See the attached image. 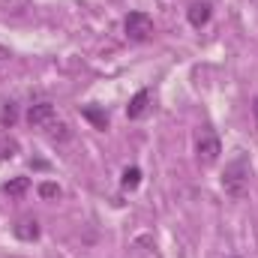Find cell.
<instances>
[{
    "label": "cell",
    "mask_w": 258,
    "mask_h": 258,
    "mask_svg": "<svg viewBox=\"0 0 258 258\" xmlns=\"http://www.w3.org/2000/svg\"><path fill=\"white\" fill-rule=\"evenodd\" d=\"M246 186H249V162L243 153H237L225 171H222V189L231 195V198H243L246 195Z\"/></svg>",
    "instance_id": "1"
},
{
    "label": "cell",
    "mask_w": 258,
    "mask_h": 258,
    "mask_svg": "<svg viewBox=\"0 0 258 258\" xmlns=\"http://www.w3.org/2000/svg\"><path fill=\"white\" fill-rule=\"evenodd\" d=\"M195 153H198V162L201 165H213L222 153V141L213 129H201L198 132V141H195Z\"/></svg>",
    "instance_id": "2"
},
{
    "label": "cell",
    "mask_w": 258,
    "mask_h": 258,
    "mask_svg": "<svg viewBox=\"0 0 258 258\" xmlns=\"http://www.w3.org/2000/svg\"><path fill=\"white\" fill-rule=\"evenodd\" d=\"M123 30H126V39H132V42H147L153 36V18L147 12H129L123 21Z\"/></svg>",
    "instance_id": "3"
},
{
    "label": "cell",
    "mask_w": 258,
    "mask_h": 258,
    "mask_svg": "<svg viewBox=\"0 0 258 258\" xmlns=\"http://www.w3.org/2000/svg\"><path fill=\"white\" fill-rule=\"evenodd\" d=\"M27 123L33 129H51L57 123L54 105H51V102H36V105H30V108H27Z\"/></svg>",
    "instance_id": "4"
},
{
    "label": "cell",
    "mask_w": 258,
    "mask_h": 258,
    "mask_svg": "<svg viewBox=\"0 0 258 258\" xmlns=\"http://www.w3.org/2000/svg\"><path fill=\"white\" fill-rule=\"evenodd\" d=\"M12 234H15L18 240H24V243H33V240L39 237V222H36L33 216H21V219L12 225Z\"/></svg>",
    "instance_id": "5"
},
{
    "label": "cell",
    "mask_w": 258,
    "mask_h": 258,
    "mask_svg": "<svg viewBox=\"0 0 258 258\" xmlns=\"http://www.w3.org/2000/svg\"><path fill=\"white\" fill-rule=\"evenodd\" d=\"M150 111V90H138L126 105V117L129 120H141L144 114Z\"/></svg>",
    "instance_id": "6"
},
{
    "label": "cell",
    "mask_w": 258,
    "mask_h": 258,
    "mask_svg": "<svg viewBox=\"0 0 258 258\" xmlns=\"http://www.w3.org/2000/svg\"><path fill=\"white\" fill-rule=\"evenodd\" d=\"M210 15H213V9H210V3H192L189 9H186V18H189V24L192 27H204L207 21H210Z\"/></svg>",
    "instance_id": "7"
},
{
    "label": "cell",
    "mask_w": 258,
    "mask_h": 258,
    "mask_svg": "<svg viewBox=\"0 0 258 258\" xmlns=\"http://www.w3.org/2000/svg\"><path fill=\"white\" fill-rule=\"evenodd\" d=\"M27 189H30V180L27 177H12V180L3 183V192L9 195V198H21Z\"/></svg>",
    "instance_id": "8"
},
{
    "label": "cell",
    "mask_w": 258,
    "mask_h": 258,
    "mask_svg": "<svg viewBox=\"0 0 258 258\" xmlns=\"http://www.w3.org/2000/svg\"><path fill=\"white\" fill-rule=\"evenodd\" d=\"M18 120V105L15 102H3L0 105V126H15Z\"/></svg>",
    "instance_id": "9"
},
{
    "label": "cell",
    "mask_w": 258,
    "mask_h": 258,
    "mask_svg": "<svg viewBox=\"0 0 258 258\" xmlns=\"http://www.w3.org/2000/svg\"><path fill=\"white\" fill-rule=\"evenodd\" d=\"M15 153H18V141L9 138V135H3L0 138V159H12Z\"/></svg>",
    "instance_id": "10"
},
{
    "label": "cell",
    "mask_w": 258,
    "mask_h": 258,
    "mask_svg": "<svg viewBox=\"0 0 258 258\" xmlns=\"http://www.w3.org/2000/svg\"><path fill=\"white\" fill-rule=\"evenodd\" d=\"M120 183H123V189H138V183H141V168H135V165H132V168H126Z\"/></svg>",
    "instance_id": "11"
},
{
    "label": "cell",
    "mask_w": 258,
    "mask_h": 258,
    "mask_svg": "<svg viewBox=\"0 0 258 258\" xmlns=\"http://www.w3.org/2000/svg\"><path fill=\"white\" fill-rule=\"evenodd\" d=\"M84 117H87V120H90L96 129H105V126H108V117H105L102 111H96L93 105H87V108H84Z\"/></svg>",
    "instance_id": "12"
},
{
    "label": "cell",
    "mask_w": 258,
    "mask_h": 258,
    "mask_svg": "<svg viewBox=\"0 0 258 258\" xmlns=\"http://www.w3.org/2000/svg\"><path fill=\"white\" fill-rule=\"evenodd\" d=\"M27 3H30V0H0V6H3L6 12H24Z\"/></svg>",
    "instance_id": "13"
},
{
    "label": "cell",
    "mask_w": 258,
    "mask_h": 258,
    "mask_svg": "<svg viewBox=\"0 0 258 258\" xmlns=\"http://www.w3.org/2000/svg\"><path fill=\"white\" fill-rule=\"evenodd\" d=\"M39 195L42 198H60V186L57 183H42L39 186Z\"/></svg>",
    "instance_id": "14"
},
{
    "label": "cell",
    "mask_w": 258,
    "mask_h": 258,
    "mask_svg": "<svg viewBox=\"0 0 258 258\" xmlns=\"http://www.w3.org/2000/svg\"><path fill=\"white\" fill-rule=\"evenodd\" d=\"M252 117H255V129H258V96H255V102H252Z\"/></svg>",
    "instance_id": "15"
}]
</instances>
